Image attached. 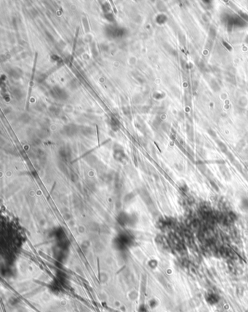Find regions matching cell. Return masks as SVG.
Here are the masks:
<instances>
[{"label":"cell","mask_w":248,"mask_h":312,"mask_svg":"<svg viewBox=\"0 0 248 312\" xmlns=\"http://www.w3.org/2000/svg\"><path fill=\"white\" fill-rule=\"evenodd\" d=\"M36 62H37V53L35 55L34 61V64H33V68H32V76H31L30 82H29V90H28V96H27V101H26V110H28L29 105V99L31 98V95H32V87L34 86V78L35 75V71H36Z\"/></svg>","instance_id":"cell-1"},{"label":"cell","mask_w":248,"mask_h":312,"mask_svg":"<svg viewBox=\"0 0 248 312\" xmlns=\"http://www.w3.org/2000/svg\"><path fill=\"white\" fill-rule=\"evenodd\" d=\"M79 27H77V29H76V35H75L74 40V43H73V49H72V54H71L72 58L74 57V53H75V49H76V41H77V37H78V35H79Z\"/></svg>","instance_id":"cell-2"},{"label":"cell","mask_w":248,"mask_h":312,"mask_svg":"<svg viewBox=\"0 0 248 312\" xmlns=\"http://www.w3.org/2000/svg\"><path fill=\"white\" fill-rule=\"evenodd\" d=\"M207 300H208V302H209V303H212V300H213V303H216V302H217L216 301L217 298L215 297V295L212 294V295H209V298H208Z\"/></svg>","instance_id":"cell-3"},{"label":"cell","mask_w":248,"mask_h":312,"mask_svg":"<svg viewBox=\"0 0 248 312\" xmlns=\"http://www.w3.org/2000/svg\"><path fill=\"white\" fill-rule=\"evenodd\" d=\"M111 5H112V7H113V9H114V13L117 14V8H115V6H114V4L113 3L112 1H111Z\"/></svg>","instance_id":"cell-4"}]
</instances>
